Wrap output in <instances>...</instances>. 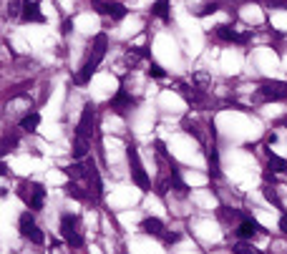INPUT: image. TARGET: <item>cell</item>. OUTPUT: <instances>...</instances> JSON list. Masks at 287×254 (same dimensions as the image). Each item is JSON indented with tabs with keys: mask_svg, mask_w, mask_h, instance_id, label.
Instances as JSON below:
<instances>
[{
	"mask_svg": "<svg viewBox=\"0 0 287 254\" xmlns=\"http://www.w3.org/2000/svg\"><path fill=\"white\" fill-rule=\"evenodd\" d=\"M91 134H94V106L86 103L84 113L78 118V129H76V141H73V156L76 159H86L91 149Z\"/></svg>",
	"mask_w": 287,
	"mask_h": 254,
	"instance_id": "6da1fadb",
	"label": "cell"
},
{
	"mask_svg": "<svg viewBox=\"0 0 287 254\" xmlns=\"http://www.w3.org/2000/svg\"><path fill=\"white\" fill-rule=\"evenodd\" d=\"M106 46H108V38H106V33H98L96 35V40H94V46H91V56L86 58V63L81 66V71L76 73V83L78 86H84V83H89L91 81V76L96 73V68H98V63L103 61V56H106Z\"/></svg>",
	"mask_w": 287,
	"mask_h": 254,
	"instance_id": "7a4b0ae2",
	"label": "cell"
},
{
	"mask_svg": "<svg viewBox=\"0 0 287 254\" xmlns=\"http://www.w3.org/2000/svg\"><path fill=\"white\" fill-rule=\"evenodd\" d=\"M126 156H129L131 176H134L136 186H139L141 191H149V189H151V179H149V174H146V169H144V164H141L139 151H136V146H134V144H129V146H126Z\"/></svg>",
	"mask_w": 287,
	"mask_h": 254,
	"instance_id": "3957f363",
	"label": "cell"
},
{
	"mask_svg": "<svg viewBox=\"0 0 287 254\" xmlns=\"http://www.w3.org/2000/svg\"><path fill=\"white\" fill-rule=\"evenodd\" d=\"M260 96L265 101H285L287 98V83H282V81H265L260 86Z\"/></svg>",
	"mask_w": 287,
	"mask_h": 254,
	"instance_id": "277c9868",
	"label": "cell"
},
{
	"mask_svg": "<svg viewBox=\"0 0 287 254\" xmlns=\"http://www.w3.org/2000/svg\"><path fill=\"white\" fill-rule=\"evenodd\" d=\"M20 196L25 199V204H28L30 209H40V206H43V199H46V189L33 181V184H25V186H23Z\"/></svg>",
	"mask_w": 287,
	"mask_h": 254,
	"instance_id": "5b68a950",
	"label": "cell"
},
{
	"mask_svg": "<svg viewBox=\"0 0 287 254\" xmlns=\"http://www.w3.org/2000/svg\"><path fill=\"white\" fill-rule=\"evenodd\" d=\"M76 227H78V219H76V217H68V214H66V217L61 219V234H63V239H66L68 244H73V247H81V244H84V237L78 234Z\"/></svg>",
	"mask_w": 287,
	"mask_h": 254,
	"instance_id": "8992f818",
	"label": "cell"
},
{
	"mask_svg": "<svg viewBox=\"0 0 287 254\" xmlns=\"http://www.w3.org/2000/svg\"><path fill=\"white\" fill-rule=\"evenodd\" d=\"M20 234L25 239H30L33 244H43V232L38 229V224L33 222L30 211H25V214H20Z\"/></svg>",
	"mask_w": 287,
	"mask_h": 254,
	"instance_id": "52a82bcc",
	"label": "cell"
},
{
	"mask_svg": "<svg viewBox=\"0 0 287 254\" xmlns=\"http://www.w3.org/2000/svg\"><path fill=\"white\" fill-rule=\"evenodd\" d=\"M86 181H89V194H94V199H101L103 196V184H101L98 169L94 166V161H89V166H86Z\"/></svg>",
	"mask_w": 287,
	"mask_h": 254,
	"instance_id": "ba28073f",
	"label": "cell"
},
{
	"mask_svg": "<svg viewBox=\"0 0 287 254\" xmlns=\"http://www.w3.org/2000/svg\"><path fill=\"white\" fill-rule=\"evenodd\" d=\"M25 23H43L46 18H43V13H40V8H38V3H28L23 5V15H20Z\"/></svg>",
	"mask_w": 287,
	"mask_h": 254,
	"instance_id": "9c48e42d",
	"label": "cell"
},
{
	"mask_svg": "<svg viewBox=\"0 0 287 254\" xmlns=\"http://www.w3.org/2000/svg\"><path fill=\"white\" fill-rule=\"evenodd\" d=\"M217 35L222 38V40H229V43H244L250 35H239L234 28H229V25H217Z\"/></svg>",
	"mask_w": 287,
	"mask_h": 254,
	"instance_id": "30bf717a",
	"label": "cell"
},
{
	"mask_svg": "<svg viewBox=\"0 0 287 254\" xmlns=\"http://www.w3.org/2000/svg\"><path fill=\"white\" fill-rule=\"evenodd\" d=\"M131 103H134V101H131V96H129L124 88H118V93H116V96H113V101H111V108H116V111L121 113L124 108H131Z\"/></svg>",
	"mask_w": 287,
	"mask_h": 254,
	"instance_id": "8fae6325",
	"label": "cell"
},
{
	"mask_svg": "<svg viewBox=\"0 0 287 254\" xmlns=\"http://www.w3.org/2000/svg\"><path fill=\"white\" fill-rule=\"evenodd\" d=\"M257 232H262V227L257 224V222H252V219H247V222H242L239 224V229H237V234L242 237V239H252Z\"/></svg>",
	"mask_w": 287,
	"mask_h": 254,
	"instance_id": "7c38bea8",
	"label": "cell"
},
{
	"mask_svg": "<svg viewBox=\"0 0 287 254\" xmlns=\"http://www.w3.org/2000/svg\"><path fill=\"white\" fill-rule=\"evenodd\" d=\"M141 229H144L146 234H154V237H164V224H161L156 217H149V219H144V222H141Z\"/></svg>",
	"mask_w": 287,
	"mask_h": 254,
	"instance_id": "4fadbf2b",
	"label": "cell"
},
{
	"mask_svg": "<svg viewBox=\"0 0 287 254\" xmlns=\"http://www.w3.org/2000/svg\"><path fill=\"white\" fill-rule=\"evenodd\" d=\"M154 15H159L161 20H169V0H156L154 8H151Z\"/></svg>",
	"mask_w": 287,
	"mask_h": 254,
	"instance_id": "5bb4252c",
	"label": "cell"
},
{
	"mask_svg": "<svg viewBox=\"0 0 287 254\" xmlns=\"http://www.w3.org/2000/svg\"><path fill=\"white\" fill-rule=\"evenodd\" d=\"M38 123H40V116L38 113H28L25 118H20V129L23 131H35Z\"/></svg>",
	"mask_w": 287,
	"mask_h": 254,
	"instance_id": "9a60e30c",
	"label": "cell"
},
{
	"mask_svg": "<svg viewBox=\"0 0 287 254\" xmlns=\"http://www.w3.org/2000/svg\"><path fill=\"white\" fill-rule=\"evenodd\" d=\"M106 15H111L113 20H121L126 15V8L121 5V3H106Z\"/></svg>",
	"mask_w": 287,
	"mask_h": 254,
	"instance_id": "2e32d148",
	"label": "cell"
},
{
	"mask_svg": "<svg viewBox=\"0 0 287 254\" xmlns=\"http://www.w3.org/2000/svg\"><path fill=\"white\" fill-rule=\"evenodd\" d=\"M207 156H209V174L217 179V176H219V156H217V149L212 146V149L207 151Z\"/></svg>",
	"mask_w": 287,
	"mask_h": 254,
	"instance_id": "e0dca14e",
	"label": "cell"
},
{
	"mask_svg": "<svg viewBox=\"0 0 287 254\" xmlns=\"http://www.w3.org/2000/svg\"><path fill=\"white\" fill-rule=\"evenodd\" d=\"M270 169H272L275 174H285L287 171V161L280 159V156H275V154H270Z\"/></svg>",
	"mask_w": 287,
	"mask_h": 254,
	"instance_id": "ac0fdd59",
	"label": "cell"
},
{
	"mask_svg": "<svg viewBox=\"0 0 287 254\" xmlns=\"http://www.w3.org/2000/svg\"><path fill=\"white\" fill-rule=\"evenodd\" d=\"M63 171H66L68 176L78 179V176H86V166H81V164H73V166H66Z\"/></svg>",
	"mask_w": 287,
	"mask_h": 254,
	"instance_id": "d6986e66",
	"label": "cell"
},
{
	"mask_svg": "<svg viewBox=\"0 0 287 254\" xmlns=\"http://www.w3.org/2000/svg\"><path fill=\"white\" fill-rule=\"evenodd\" d=\"M66 194H68V196H73V199H81V201L86 199V194L81 191V186H78V184H73V181H71V184L66 186Z\"/></svg>",
	"mask_w": 287,
	"mask_h": 254,
	"instance_id": "ffe728a7",
	"label": "cell"
},
{
	"mask_svg": "<svg viewBox=\"0 0 287 254\" xmlns=\"http://www.w3.org/2000/svg\"><path fill=\"white\" fill-rule=\"evenodd\" d=\"M23 5H25V0H13L8 5V13L10 15H23Z\"/></svg>",
	"mask_w": 287,
	"mask_h": 254,
	"instance_id": "44dd1931",
	"label": "cell"
},
{
	"mask_svg": "<svg viewBox=\"0 0 287 254\" xmlns=\"http://www.w3.org/2000/svg\"><path fill=\"white\" fill-rule=\"evenodd\" d=\"M232 252H234V254H260V252H255V249L247 247V244H234Z\"/></svg>",
	"mask_w": 287,
	"mask_h": 254,
	"instance_id": "7402d4cb",
	"label": "cell"
},
{
	"mask_svg": "<svg viewBox=\"0 0 287 254\" xmlns=\"http://www.w3.org/2000/svg\"><path fill=\"white\" fill-rule=\"evenodd\" d=\"M149 76H154V78H164V76H167V73H164V68H161V66L151 63V68H149Z\"/></svg>",
	"mask_w": 287,
	"mask_h": 254,
	"instance_id": "603a6c76",
	"label": "cell"
},
{
	"mask_svg": "<svg viewBox=\"0 0 287 254\" xmlns=\"http://www.w3.org/2000/svg\"><path fill=\"white\" fill-rule=\"evenodd\" d=\"M265 196H267V201H272V204H277V206H280V199H277L275 189H270V186H267V189H265Z\"/></svg>",
	"mask_w": 287,
	"mask_h": 254,
	"instance_id": "cb8c5ba5",
	"label": "cell"
},
{
	"mask_svg": "<svg viewBox=\"0 0 287 254\" xmlns=\"http://www.w3.org/2000/svg\"><path fill=\"white\" fill-rule=\"evenodd\" d=\"M214 10H217V5H214V3H209V5H204L196 15H201V18H204V15H209V13H214Z\"/></svg>",
	"mask_w": 287,
	"mask_h": 254,
	"instance_id": "d4e9b609",
	"label": "cell"
},
{
	"mask_svg": "<svg viewBox=\"0 0 287 254\" xmlns=\"http://www.w3.org/2000/svg\"><path fill=\"white\" fill-rule=\"evenodd\" d=\"M167 191H169V181H161V184L156 186V194H159V196H164Z\"/></svg>",
	"mask_w": 287,
	"mask_h": 254,
	"instance_id": "484cf974",
	"label": "cell"
},
{
	"mask_svg": "<svg viewBox=\"0 0 287 254\" xmlns=\"http://www.w3.org/2000/svg\"><path fill=\"white\" fill-rule=\"evenodd\" d=\"M179 239V234H164V242H167V244H174Z\"/></svg>",
	"mask_w": 287,
	"mask_h": 254,
	"instance_id": "4316f807",
	"label": "cell"
},
{
	"mask_svg": "<svg viewBox=\"0 0 287 254\" xmlns=\"http://www.w3.org/2000/svg\"><path fill=\"white\" fill-rule=\"evenodd\" d=\"M280 229H282V232H287V214L280 219Z\"/></svg>",
	"mask_w": 287,
	"mask_h": 254,
	"instance_id": "83f0119b",
	"label": "cell"
},
{
	"mask_svg": "<svg viewBox=\"0 0 287 254\" xmlns=\"http://www.w3.org/2000/svg\"><path fill=\"white\" fill-rule=\"evenodd\" d=\"M71 28H73V20H66V23H63V33H68Z\"/></svg>",
	"mask_w": 287,
	"mask_h": 254,
	"instance_id": "f1b7e54d",
	"label": "cell"
}]
</instances>
